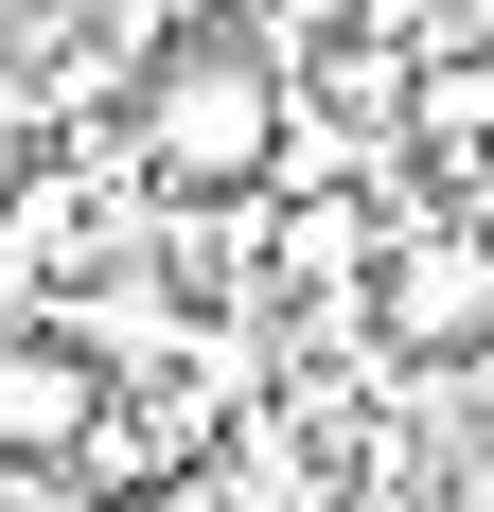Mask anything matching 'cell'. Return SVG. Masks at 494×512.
<instances>
[{
	"label": "cell",
	"mask_w": 494,
	"mask_h": 512,
	"mask_svg": "<svg viewBox=\"0 0 494 512\" xmlns=\"http://www.w3.org/2000/svg\"><path fill=\"white\" fill-rule=\"evenodd\" d=\"M124 142H142V195L230 212V195H265V177H283L300 71H283L265 36H159V71L124 89Z\"/></svg>",
	"instance_id": "obj_1"
},
{
	"label": "cell",
	"mask_w": 494,
	"mask_h": 512,
	"mask_svg": "<svg viewBox=\"0 0 494 512\" xmlns=\"http://www.w3.org/2000/svg\"><path fill=\"white\" fill-rule=\"evenodd\" d=\"M389 336L459 371V354L494 336V248H459V230H442V248H406V265H389Z\"/></svg>",
	"instance_id": "obj_2"
},
{
	"label": "cell",
	"mask_w": 494,
	"mask_h": 512,
	"mask_svg": "<svg viewBox=\"0 0 494 512\" xmlns=\"http://www.w3.org/2000/svg\"><path fill=\"white\" fill-rule=\"evenodd\" d=\"M0 53H18V0H0Z\"/></svg>",
	"instance_id": "obj_3"
}]
</instances>
